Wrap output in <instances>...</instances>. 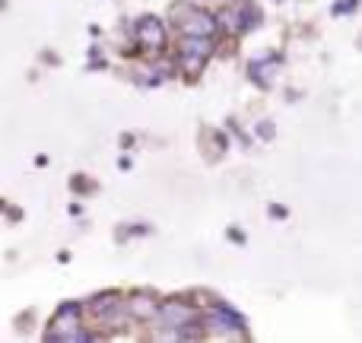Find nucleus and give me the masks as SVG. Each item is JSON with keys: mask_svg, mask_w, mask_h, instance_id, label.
Returning <instances> with one entry per match:
<instances>
[{"mask_svg": "<svg viewBox=\"0 0 362 343\" xmlns=\"http://www.w3.org/2000/svg\"><path fill=\"white\" fill-rule=\"evenodd\" d=\"M51 340L61 343H80V340H93L86 331H83V312L76 302H67V306L57 308L54 321H51Z\"/></svg>", "mask_w": 362, "mask_h": 343, "instance_id": "obj_1", "label": "nucleus"}, {"mask_svg": "<svg viewBox=\"0 0 362 343\" xmlns=\"http://www.w3.org/2000/svg\"><path fill=\"white\" fill-rule=\"evenodd\" d=\"M210 51H213V38H200V35H185L178 45V61L181 70L187 76H197L204 70V64L210 61Z\"/></svg>", "mask_w": 362, "mask_h": 343, "instance_id": "obj_2", "label": "nucleus"}, {"mask_svg": "<svg viewBox=\"0 0 362 343\" xmlns=\"http://www.w3.org/2000/svg\"><path fill=\"white\" fill-rule=\"evenodd\" d=\"M175 16L181 19V32L185 35H200V38H213L219 29L216 16H210L206 10H197V6H175Z\"/></svg>", "mask_w": 362, "mask_h": 343, "instance_id": "obj_3", "label": "nucleus"}, {"mask_svg": "<svg viewBox=\"0 0 362 343\" xmlns=\"http://www.w3.org/2000/svg\"><path fill=\"white\" fill-rule=\"evenodd\" d=\"M89 312L95 315V321H99L102 327H121L127 325V308L124 302H121V296H99V299H93V306H89Z\"/></svg>", "mask_w": 362, "mask_h": 343, "instance_id": "obj_4", "label": "nucleus"}, {"mask_svg": "<svg viewBox=\"0 0 362 343\" xmlns=\"http://www.w3.org/2000/svg\"><path fill=\"white\" fill-rule=\"evenodd\" d=\"M206 331H210L213 337H223V340L245 337L242 334V318H238L232 308H226V306H216L210 315H206Z\"/></svg>", "mask_w": 362, "mask_h": 343, "instance_id": "obj_5", "label": "nucleus"}, {"mask_svg": "<svg viewBox=\"0 0 362 343\" xmlns=\"http://www.w3.org/2000/svg\"><path fill=\"white\" fill-rule=\"evenodd\" d=\"M137 42H140V48L144 51H163V45H165L163 23H159L156 16H146L144 23L137 25Z\"/></svg>", "mask_w": 362, "mask_h": 343, "instance_id": "obj_6", "label": "nucleus"}, {"mask_svg": "<svg viewBox=\"0 0 362 343\" xmlns=\"http://www.w3.org/2000/svg\"><path fill=\"white\" fill-rule=\"evenodd\" d=\"M156 318H163V325L165 327H181V325H187V321H197V312H194L187 302H165V306H159V312H156Z\"/></svg>", "mask_w": 362, "mask_h": 343, "instance_id": "obj_7", "label": "nucleus"}, {"mask_svg": "<svg viewBox=\"0 0 362 343\" xmlns=\"http://www.w3.org/2000/svg\"><path fill=\"white\" fill-rule=\"evenodd\" d=\"M124 308H127V318H134V321H153V318H156V312H159V302L153 299L150 293H137L131 302H124Z\"/></svg>", "mask_w": 362, "mask_h": 343, "instance_id": "obj_8", "label": "nucleus"}]
</instances>
